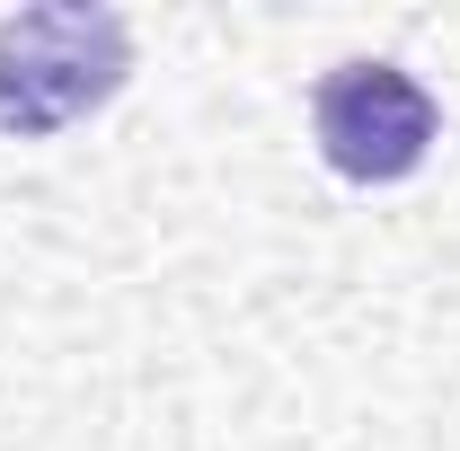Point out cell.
Returning <instances> with one entry per match:
<instances>
[{
	"label": "cell",
	"instance_id": "6da1fadb",
	"mask_svg": "<svg viewBox=\"0 0 460 451\" xmlns=\"http://www.w3.org/2000/svg\"><path fill=\"white\" fill-rule=\"evenodd\" d=\"M133 80V27L89 0L18 9L0 18V133L9 142H54L80 115H98Z\"/></svg>",
	"mask_w": 460,
	"mask_h": 451
},
{
	"label": "cell",
	"instance_id": "7a4b0ae2",
	"mask_svg": "<svg viewBox=\"0 0 460 451\" xmlns=\"http://www.w3.org/2000/svg\"><path fill=\"white\" fill-rule=\"evenodd\" d=\"M310 133H319V160L337 177L399 186V177L425 169V151L443 133V107L399 62H337L319 80V98H310Z\"/></svg>",
	"mask_w": 460,
	"mask_h": 451
}]
</instances>
